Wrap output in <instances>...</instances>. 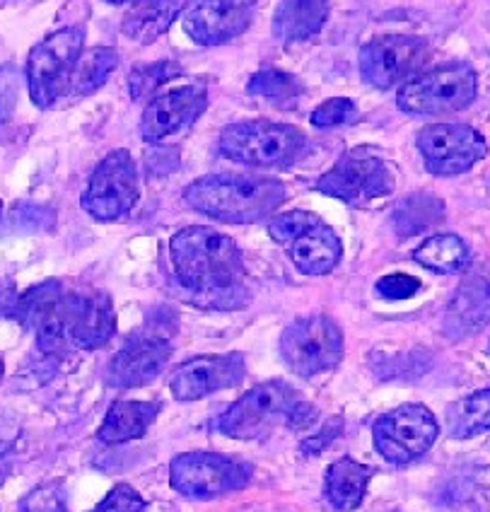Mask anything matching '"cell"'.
<instances>
[{"label": "cell", "instance_id": "6da1fadb", "mask_svg": "<svg viewBox=\"0 0 490 512\" xmlns=\"http://www.w3.org/2000/svg\"><path fill=\"white\" fill-rule=\"evenodd\" d=\"M169 256L177 281L196 305L213 310H239L247 302L244 293V256L232 237L194 225L179 230L169 240Z\"/></svg>", "mask_w": 490, "mask_h": 512}, {"label": "cell", "instance_id": "7a4b0ae2", "mask_svg": "<svg viewBox=\"0 0 490 512\" xmlns=\"http://www.w3.org/2000/svg\"><path fill=\"white\" fill-rule=\"evenodd\" d=\"M191 211L230 225L261 223L288 199L280 179L261 174H208L184 189Z\"/></svg>", "mask_w": 490, "mask_h": 512}, {"label": "cell", "instance_id": "3957f363", "mask_svg": "<svg viewBox=\"0 0 490 512\" xmlns=\"http://www.w3.org/2000/svg\"><path fill=\"white\" fill-rule=\"evenodd\" d=\"M220 155L249 167H288L307 150L300 128L276 121H239L223 128Z\"/></svg>", "mask_w": 490, "mask_h": 512}, {"label": "cell", "instance_id": "277c9868", "mask_svg": "<svg viewBox=\"0 0 490 512\" xmlns=\"http://www.w3.org/2000/svg\"><path fill=\"white\" fill-rule=\"evenodd\" d=\"M478 78L469 63L452 61L413 75L401 85L396 104L401 112L416 116H440L462 112L476 100Z\"/></svg>", "mask_w": 490, "mask_h": 512}, {"label": "cell", "instance_id": "5b68a950", "mask_svg": "<svg viewBox=\"0 0 490 512\" xmlns=\"http://www.w3.org/2000/svg\"><path fill=\"white\" fill-rule=\"evenodd\" d=\"M85 29L63 27L42 39L27 58L29 97L39 109L54 107L68 85L75 63L83 56Z\"/></svg>", "mask_w": 490, "mask_h": 512}, {"label": "cell", "instance_id": "8992f818", "mask_svg": "<svg viewBox=\"0 0 490 512\" xmlns=\"http://www.w3.org/2000/svg\"><path fill=\"white\" fill-rule=\"evenodd\" d=\"M280 356L300 377L334 370L343 358V331L326 314H309L288 324L280 336Z\"/></svg>", "mask_w": 490, "mask_h": 512}, {"label": "cell", "instance_id": "52a82bcc", "mask_svg": "<svg viewBox=\"0 0 490 512\" xmlns=\"http://www.w3.org/2000/svg\"><path fill=\"white\" fill-rule=\"evenodd\" d=\"M396 179L387 162L367 148H355L338 157L329 172L317 179V191L348 206H367L377 199H387Z\"/></svg>", "mask_w": 490, "mask_h": 512}, {"label": "cell", "instance_id": "ba28073f", "mask_svg": "<svg viewBox=\"0 0 490 512\" xmlns=\"http://www.w3.org/2000/svg\"><path fill=\"white\" fill-rule=\"evenodd\" d=\"M252 479V467L218 452H184L169 464V484L184 498L210 500L242 491Z\"/></svg>", "mask_w": 490, "mask_h": 512}, {"label": "cell", "instance_id": "9c48e42d", "mask_svg": "<svg viewBox=\"0 0 490 512\" xmlns=\"http://www.w3.org/2000/svg\"><path fill=\"white\" fill-rule=\"evenodd\" d=\"M297 401V392L283 380L261 382L247 389L235 404L220 416L218 428L227 438L256 440L266 438L273 428L288 421V413Z\"/></svg>", "mask_w": 490, "mask_h": 512}, {"label": "cell", "instance_id": "30bf717a", "mask_svg": "<svg viewBox=\"0 0 490 512\" xmlns=\"http://www.w3.org/2000/svg\"><path fill=\"white\" fill-rule=\"evenodd\" d=\"M440 423L423 404H404L372 423L375 450L389 464L416 462L435 445Z\"/></svg>", "mask_w": 490, "mask_h": 512}, {"label": "cell", "instance_id": "8fae6325", "mask_svg": "<svg viewBox=\"0 0 490 512\" xmlns=\"http://www.w3.org/2000/svg\"><path fill=\"white\" fill-rule=\"evenodd\" d=\"M80 203L99 223H114L133 211L138 203V167L128 150H114L99 162Z\"/></svg>", "mask_w": 490, "mask_h": 512}, {"label": "cell", "instance_id": "7c38bea8", "mask_svg": "<svg viewBox=\"0 0 490 512\" xmlns=\"http://www.w3.org/2000/svg\"><path fill=\"white\" fill-rule=\"evenodd\" d=\"M425 170L435 177H457L469 172L488 155V143L474 126L433 124L425 126L416 138Z\"/></svg>", "mask_w": 490, "mask_h": 512}, {"label": "cell", "instance_id": "4fadbf2b", "mask_svg": "<svg viewBox=\"0 0 490 512\" xmlns=\"http://www.w3.org/2000/svg\"><path fill=\"white\" fill-rule=\"evenodd\" d=\"M428 58V42L411 34H387L360 49V75L375 90L408 83Z\"/></svg>", "mask_w": 490, "mask_h": 512}, {"label": "cell", "instance_id": "5bb4252c", "mask_svg": "<svg viewBox=\"0 0 490 512\" xmlns=\"http://www.w3.org/2000/svg\"><path fill=\"white\" fill-rule=\"evenodd\" d=\"M259 0H189L182 10L184 32L201 46L237 39L252 25Z\"/></svg>", "mask_w": 490, "mask_h": 512}, {"label": "cell", "instance_id": "9a60e30c", "mask_svg": "<svg viewBox=\"0 0 490 512\" xmlns=\"http://www.w3.org/2000/svg\"><path fill=\"white\" fill-rule=\"evenodd\" d=\"M172 358V343L167 334L157 331H138L128 336L124 346L107 365V382L116 389H136L153 382Z\"/></svg>", "mask_w": 490, "mask_h": 512}, {"label": "cell", "instance_id": "2e32d148", "mask_svg": "<svg viewBox=\"0 0 490 512\" xmlns=\"http://www.w3.org/2000/svg\"><path fill=\"white\" fill-rule=\"evenodd\" d=\"M244 375L247 360L242 353L198 356L169 372V392L177 401H198L220 389L235 387L244 380Z\"/></svg>", "mask_w": 490, "mask_h": 512}, {"label": "cell", "instance_id": "e0dca14e", "mask_svg": "<svg viewBox=\"0 0 490 512\" xmlns=\"http://www.w3.org/2000/svg\"><path fill=\"white\" fill-rule=\"evenodd\" d=\"M208 92L203 87L186 85L174 87V90L155 95L145 104L143 116H140V136L148 143L165 141L172 133L189 128L198 116L206 112Z\"/></svg>", "mask_w": 490, "mask_h": 512}, {"label": "cell", "instance_id": "ac0fdd59", "mask_svg": "<svg viewBox=\"0 0 490 512\" xmlns=\"http://www.w3.org/2000/svg\"><path fill=\"white\" fill-rule=\"evenodd\" d=\"M68 322V341L83 351H97L107 346L116 334V317L107 293H66L63 298Z\"/></svg>", "mask_w": 490, "mask_h": 512}, {"label": "cell", "instance_id": "d6986e66", "mask_svg": "<svg viewBox=\"0 0 490 512\" xmlns=\"http://www.w3.org/2000/svg\"><path fill=\"white\" fill-rule=\"evenodd\" d=\"M490 322V283L486 278H469L459 285L447 310L445 331L454 339L476 334Z\"/></svg>", "mask_w": 490, "mask_h": 512}, {"label": "cell", "instance_id": "ffe728a7", "mask_svg": "<svg viewBox=\"0 0 490 512\" xmlns=\"http://www.w3.org/2000/svg\"><path fill=\"white\" fill-rule=\"evenodd\" d=\"M329 17V0H280L273 13V37L283 44L317 37Z\"/></svg>", "mask_w": 490, "mask_h": 512}, {"label": "cell", "instance_id": "44dd1931", "mask_svg": "<svg viewBox=\"0 0 490 512\" xmlns=\"http://www.w3.org/2000/svg\"><path fill=\"white\" fill-rule=\"evenodd\" d=\"M343 256V242L329 225L319 223L290 244V259L305 276H324L338 266Z\"/></svg>", "mask_w": 490, "mask_h": 512}, {"label": "cell", "instance_id": "7402d4cb", "mask_svg": "<svg viewBox=\"0 0 490 512\" xmlns=\"http://www.w3.org/2000/svg\"><path fill=\"white\" fill-rule=\"evenodd\" d=\"M160 411V401H114L97 430V438L107 445L140 440L160 416Z\"/></svg>", "mask_w": 490, "mask_h": 512}, {"label": "cell", "instance_id": "603a6c76", "mask_svg": "<svg viewBox=\"0 0 490 512\" xmlns=\"http://www.w3.org/2000/svg\"><path fill=\"white\" fill-rule=\"evenodd\" d=\"M372 479V469L355 459H336L324 476V496L338 512H353L363 505L367 484Z\"/></svg>", "mask_w": 490, "mask_h": 512}, {"label": "cell", "instance_id": "cb8c5ba5", "mask_svg": "<svg viewBox=\"0 0 490 512\" xmlns=\"http://www.w3.org/2000/svg\"><path fill=\"white\" fill-rule=\"evenodd\" d=\"M184 5V0H138L121 22V32L136 44H153L182 15Z\"/></svg>", "mask_w": 490, "mask_h": 512}, {"label": "cell", "instance_id": "d4e9b609", "mask_svg": "<svg viewBox=\"0 0 490 512\" xmlns=\"http://www.w3.org/2000/svg\"><path fill=\"white\" fill-rule=\"evenodd\" d=\"M413 261L433 273H462L471 261L466 242L457 235H435L413 252Z\"/></svg>", "mask_w": 490, "mask_h": 512}, {"label": "cell", "instance_id": "484cf974", "mask_svg": "<svg viewBox=\"0 0 490 512\" xmlns=\"http://www.w3.org/2000/svg\"><path fill=\"white\" fill-rule=\"evenodd\" d=\"M119 66V54L109 46H97V49H90L87 54H83L75 63L73 73H70L68 80V90L70 95H92L97 92L99 87L109 80V75L116 71Z\"/></svg>", "mask_w": 490, "mask_h": 512}, {"label": "cell", "instance_id": "4316f807", "mask_svg": "<svg viewBox=\"0 0 490 512\" xmlns=\"http://www.w3.org/2000/svg\"><path fill=\"white\" fill-rule=\"evenodd\" d=\"M447 430L452 438L466 440L490 430V389L469 394L447 409Z\"/></svg>", "mask_w": 490, "mask_h": 512}, {"label": "cell", "instance_id": "83f0119b", "mask_svg": "<svg viewBox=\"0 0 490 512\" xmlns=\"http://www.w3.org/2000/svg\"><path fill=\"white\" fill-rule=\"evenodd\" d=\"M305 92V83L293 73L259 71L249 78L247 95L273 104H288Z\"/></svg>", "mask_w": 490, "mask_h": 512}, {"label": "cell", "instance_id": "f1b7e54d", "mask_svg": "<svg viewBox=\"0 0 490 512\" xmlns=\"http://www.w3.org/2000/svg\"><path fill=\"white\" fill-rule=\"evenodd\" d=\"M440 218L442 201H437L435 196L428 194L408 196L394 213L396 228H399V232H404V235H413V232L425 230L428 225H435Z\"/></svg>", "mask_w": 490, "mask_h": 512}, {"label": "cell", "instance_id": "f546056e", "mask_svg": "<svg viewBox=\"0 0 490 512\" xmlns=\"http://www.w3.org/2000/svg\"><path fill=\"white\" fill-rule=\"evenodd\" d=\"M184 73L182 63L177 61H155L145 63V66L133 68L128 75V92H131L133 100H145V97L155 95L162 85H167L169 80L179 78Z\"/></svg>", "mask_w": 490, "mask_h": 512}, {"label": "cell", "instance_id": "4dcf8cb0", "mask_svg": "<svg viewBox=\"0 0 490 512\" xmlns=\"http://www.w3.org/2000/svg\"><path fill=\"white\" fill-rule=\"evenodd\" d=\"M63 298V288L58 281H46L29 288L20 300H15V317L25 324L27 329H34V324L44 317L58 300Z\"/></svg>", "mask_w": 490, "mask_h": 512}, {"label": "cell", "instance_id": "1f68e13d", "mask_svg": "<svg viewBox=\"0 0 490 512\" xmlns=\"http://www.w3.org/2000/svg\"><path fill=\"white\" fill-rule=\"evenodd\" d=\"M319 223H324V220L312 211H288L271 218V223H268V235H271L273 242L290 247L297 237L305 235L309 228H314V225Z\"/></svg>", "mask_w": 490, "mask_h": 512}, {"label": "cell", "instance_id": "d6a6232c", "mask_svg": "<svg viewBox=\"0 0 490 512\" xmlns=\"http://www.w3.org/2000/svg\"><path fill=\"white\" fill-rule=\"evenodd\" d=\"M360 121V112L355 107L353 100L348 97H331L319 104L312 114H309V124L317 128H336V126H348Z\"/></svg>", "mask_w": 490, "mask_h": 512}, {"label": "cell", "instance_id": "836d02e7", "mask_svg": "<svg viewBox=\"0 0 490 512\" xmlns=\"http://www.w3.org/2000/svg\"><path fill=\"white\" fill-rule=\"evenodd\" d=\"M148 510V503H145V498L140 496L133 486L128 484H119L114 486L112 491L107 493V498L102 500V503L97 505V508H92L90 512H145Z\"/></svg>", "mask_w": 490, "mask_h": 512}, {"label": "cell", "instance_id": "e575fe53", "mask_svg": "<svg viewBox=\"0 0 490 512\" xmlns=\"http://www.w3.org/2000/svg\"><path fill=\"white\" fill-rule=\"evenodd\" d=\"M22 512H68L66 493L58 484H44L34 488L29 496L22 500Z\"/></svg>", "mask_w": 490, "mask_h": 512}, {"label": "cell", "instance_id": "d590c367", "mask_svg": "<svg viewBox=\"0 0 490 512\" xmlns=\"http://www.w3.org/2000/svg\"><path fill=\"white\" fill-rule=\"evenodd\" d=\"M418 290H420V281L416 276H408V273H389V276L379 278L377 281V293L389 302L413 298Z\"/></svg>", "mask_w": 490, "mask_h": 512}, {"label": "cell", "instance_id": "8d00e7d4", "mask_svg": "<svg viewBox=\"0 0 490 512\" xmlns=\"http://www.w3.org/2000/svg\"><path fill=\"white\" fill-rule=\"evenodd\" d=\"M317 416H319V413L312 404H305V401L297 399L293 404V409H290L288 421H285V423H288L290 428H300L302 430V428L312 426V423L317 421Z\"/></svg>", "mask_w": 490, "mask_h": 512}, {"label": "cell", "instance_id": "74e56055", "mask_svg": "<svg viewBox=\"0 0 490 512\" xmlns=\"http://www.w3.org/2000/svg\"><path fill=\"white\" fill-rule=\"evenodd\" d=\"M8 452H10V445L0 442V484H3L5 476H8V464H5V459H8Z\"/></svg>", "mask_w": 490, "mask_h": 512}, {"label": "cell", "instance_id": "f35d334b", "mask_svg": "<svg viewBox=\"0 0 490 512\" xmlns=\"http://www.w3.org/2000/svg\"><path fill=\"white\" fill-rule=\"evenodd\" d=\"M112 5H128V3H138V0H107Z\"/></svg>", "mask_w": 490, "mask_h": 512}, {"label": "cell", "instance_id": "ab89813d", "mask_svg": "<svg viewBox=\"0 0 490 512\" xmlns=\"http://www.w3.org/2000/svg\"><path fill=\"white\" fill-rule=\"evenodd\" d=\"M3 375H5V365H3V360H0V380H3Z\"/></svg>", "mask_w": 490, "mask_h": 512}, {"label": "cell", "instance_id": "60d3db41", "mask_svg": "<svg viewBox=\"0 0 490 512\" xmlns=\"http://www.w3.org/2000/svg\"><path fill=\"white\" fill-rule=\"evenodd\" d=\"M0 211H3V203H0Z\"/></svg>", "mask_w": 490, "mask_h": 512}]
</instances>
